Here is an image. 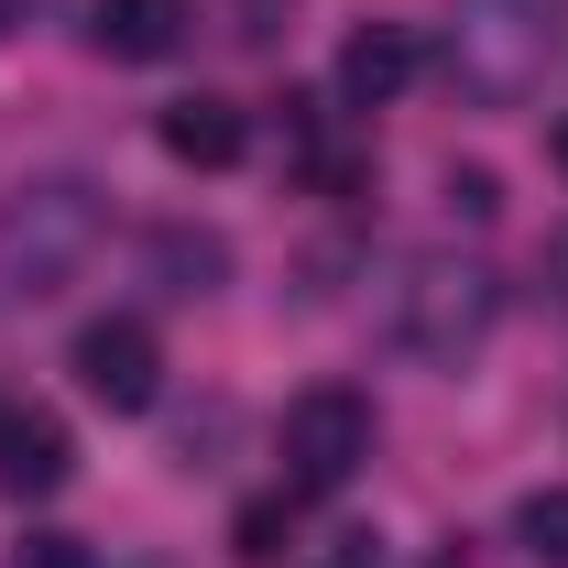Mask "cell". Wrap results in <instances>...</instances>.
Returning a JSON list of instances; mask_svg holds the SVG:
<instances>
[{"mask_svg": "<svg viewBox=\"0 0 568 568\" xmlns=\"http://www.w3.org/2000/svg\"><path fill=\"white\" fill-rule=\"evenodd\" d=\"M99 241H110V197H99L88 175H33V186H11V197H0V317L55 306V295L99 263Z\"/></svg>", "mask_w": 568, "mask_h": 568, "instance_id": "1", "label": "cell"}, {"mask_svg": "<svg viewBox=\"0 0 568 568\" xmlns=\"http://www.w3.org/2000/svg\"><path fill=\"white\" fill-rule=\"evenodd\" d=\"M383 328L426 372H470L503 328V274L481 252H405L394 284H383Z\"/></svg>", "mask_w": 568, "mask_h": 568, "instance_id": "2", "label": "cell"}, {"mask_svg": "<svg viewBox=\"0 0 568 568\" xmlns=\"http://www.w3.org/2000/svg\"><path fill=\"white\" fill-rule=\"evenodd\" d=\"M547 55H558V11L547 0H459L448 44H437L448 99H470V110H525L547 88Z\"/></svg>", "mask_w": 568, "mask_h": 568, "instance_id": "3", "label": "cell"}, {"mask_svg": "<svg viewBox=\"0 0 568 568\" xmlns=\"http://www.w3.org/2000/svg\"><path fill=\"white\" fill-rule=\"evenodd\" d=\"M361 459H372V405H361L351 383H317V394L284 405V493L295 503L339 493Z\"/></svg>", "mask_w": 568, "mask_h": 568, "instance_id": "4", "label": "cell"}, {"mask_svg": "<svg viewBox=\"0 0 568 568\" xmlns=\"http://www.w3.org/2000/svg\"><path fill=\"white\" fill-rule=\"evenodd\" d=\"M67 372H77V394H88V405L142 416V405L164 394V339H153L142 317H88V328H77V351H67Z\"/></svg>", "mask_w": 568, "mask_h": 568, "instance_id": "5", "label": "cell"}, {"mask_svg": "<svg viewBox=\"0 0 568 568\" xmlns=\"http://www.w3.org/2000/svg\"><path fill=\"white\" fill-rule=\"evenodd\" d=\"M77 481V437L55 405H33V394H11L0 405V493L11 503H44V493H67Z\"/></svg>", "mask_w": 568, "mask_h": 568, "instance_id": "6", "label": "cell"}, {"mask_svg": "<svg viewBox=\"0 0 568 568\" xmlns=\"http://www.w3.org/2000/svg\"><path fill=\"white\" fill-rule=\"evenodd\" d=\"M416 67H426V44L405 22H361L351 44H339V110H394L416 88Z\"/></svg>", "mask_w": 568, "mask_h": 568, "instance_id": "7", "label": "cell"}, {"mask_svg": "<svg viewBox=\"0 0 568 568\" xmlns=\"http://www.w3.org/2000/svg\"><path fill=\"white\" fill-rule=\"evenodd\" d=\"M186 33H197V0H99L88 11V44L110 67H164Z\"/></svg>", "mask_w": 568, "mask_h": 568, "instance_id": "8", "label": "cell"}, {"mask_svg": "<svg viewBox=\"0 0 568 568\" xmlns=\"http://www.w3.org/2000/svg\"><path fill=\"white\" fill-rule=\"evenodd\" d=\"M153 142L175 153V164H197V175H219V164H241L252 153V110L241 99H164V121H153Z\"/></svg>", "mask_w": 568, "mask_h": 568, "instance_id": "9", "label": "cell"}, {"mask_svg": "<svg viewBox=\"0 0 568 568\" xmlns=\"http://www.w3.org/2000/svg\"><path fill=\"white\" fill-rule=\"evenodd\" d=\"M142 263H153L164 295H219V284H230V241L197 230V219H164V230L142 241Z\"/></svg>", "mask_w": 568, "mask_h": 568, "instance_id": "10", "label": "cell"}, {"mask_svg": "<svg viewBox=\"0 0 568 568\" xmlns=\"http://www.w3.org/2000/svg\"><path fill=\"white\" fill-rule=\"evenodd\" d=\"M230 547H241V558H252V568H274L284 547H295V493H274V503H252V514H241V525H230Z\"/></svg>", "mask_w": 568, "mask_h": 568, "instance_id": "11", "label": "cell"}, {"mask_svg": "<svg viewBox=\"0 0 568 568\" xmlns=\"http://www.w3.org/2000/svg\"><path fill=\"white\" fill-rule=\"evenodd\" d=\"M514 536H525L536 558H568V493H525V514H514Z\"/></svg>", "mask_w": 568, "mask_h": 568, "instance_id": "12", "label": "cell"}, {"mask_svg": "<svg viewBox=\"0 0 568 568\" xmlns=\"http://www.w3.org/2000/svg\"><path fill=\"white\" fill-rule=\"evenodd\" d=\"M493 209H503L493 164H448V219H493Z\"/></svg>", "mask_w": 568, "mask_h": 568, "instance_id": "13", "label": "cell"}, {"mask_svg": "<svg viewBox=\"0 0 568 568\" xmlns=\"http://www.w3.org/2000/svg\"><path fill=\"white\" fill-rule=\"evenodd\" d=\"M317 568H394V547H383L372 525H339V536L317 547Z\"/></svg>", "mask_w": 568, "mask_h": 568, "instance_id": "14", "label": "cell"}, {"mask_svg": "<svg viewBox=\"0 0 568 568\" xmlns=\"http://www.w3.org/2000/svg\"><path fill=\"white\" fill-rule=\"evenodd\" d=\"M11 568H99V558H88L77 536H22V547H11Z\"/></svg>", "mask_w": 568, "mask_h": 568, "instance_id": "15", "label": "cell"}, {"mask_svg": "<svg viewBox=\"0 0 568 568\" xmlns=\"http://www.w3.org/2000/svg\"><path fill=\"white\" fill-rule=\"evenodd\" d=\"M241 44H274V0H241V22H230Z\"/></svg>", "mask_w": 568, "mask_h": 568, "instance_id": "16", "label": "cell"}, {"mask_svg": "<svg viewBox=\"0 0 568 568\" xmlns=\"http://www.w3.org/2000/svg\"><path fill=\"white\" fill-rule=\"evenodd\" d=\"M547 295H568V230H547Z\"/></svg>", "mask_w": 568, "mask_h": 568, "instance_id": "17", "label": "cell"}]
</instances>
